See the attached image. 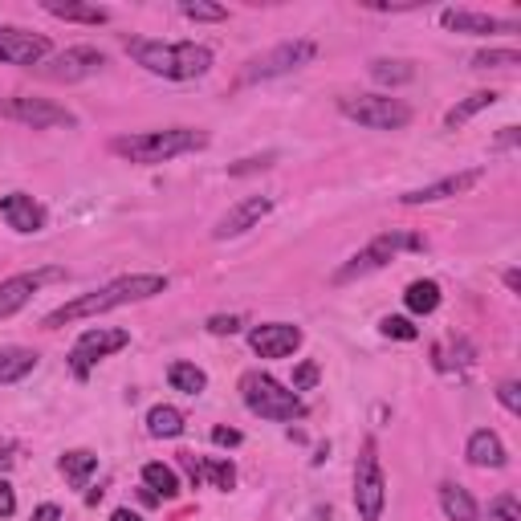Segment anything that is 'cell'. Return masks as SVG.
I'll use <instances>...</instances> for the list:
<instances>
[{"label": "cell", "mask_w": 521, "mask_h": 521, "mask_svg": "<svg viewBox=\"0 0 521 521\" xmlns=\"http://www.w3.org/2000/svg\"><path fill=\"white\" fill-rule=\"evenodd\" d=\"M163 290H168V277H163V273L118 277V281L102 285V290L82 293V298H74V301H66V306H57L54 314L46 318V330H57V326H66V322H82V318H94V314H107V310L130 306V301L159 298Z\"/></svg>", "instance_id": "cell-1"}, {"label": "cell", "mask_w": 521, "mask_h": 521, "mask_svg": "<svg viewBox=\"0 0 521 521\" xmlns=\"http://www.w3.org/2000/svg\"><path fill=\"white\" fill-rule=\"evenodd\" d=\"M127 54L135 57L147 74L171 77V82H192L204 77L212 69V49L196 46V41H147V37H130Z\"/></svg>", "instance_id": "cell-2"}, {"label": "cell", "mask_w": 521, "mask_h": 521, "mask_svg": "<svg viewBox=\"0 0 521 521\" xmlns=\"http://www.w3.org/2000/svg\"><path fill=\"white\" fill-rule=\"evenodd\" d=\"M208 135L192 127H168V130H143V135H118L110 143V151L123 155L130 163H168L176 155L204 151Z\"/></svg>", "instance_id": "cell-3"}, {"label": "cell", "mask_w": 521, "mask_h": 521, "mask_svg": "<svg viewBox=\"0 0 521 521\" xmlns=\"http://www.w3.org/2000/svg\"><path fill=\"white\" fill-rule=\"evenodd\" d=\"M240 399H245V407L253 415H260V420H301V415H306L298 391L281 387L273 375H265V371H245V375H240Z\"/></svg>", "instance_id": "cell-4"}, {"label": "cell", "mask_w": 521, "mask_h": 521, "mask_svg": "<svg viewBox=\"0 0 521 521\" xmlns=\"http://www.w3.org/2000/svg\"><path fill=\"white\" fill-rule=\"evenodd\" d=\"M338 110L351 123L371 130H399L412 123V107H404L399 98H387V94H346V98H338Z\"/></svg>", "instance_id": "cell-5"}, {"label": "cell", "mask_w": 521, "mask_h": 521, "mask_svg": "<svg viewBox=\"0 0 521 521\" xmlns=\"http://www.w3.org/2000/svg\"><path fill=\"white\" fill-rule=\"evenodd\" d=\"M318 57V41H281V46H273L269 54L253 57L245 69H240V86H253V82H269V77H281V74H293V69L310 66Z\"/></svg>", "instance_id": "cell-6"}, {"label": "cell", "mask_w": 521, "mask_h": 521, "mask_svg": "<svg viewBox=\"0 0 521 521\" xmlns=\"http://www.w3.org/2000/svg\"><path fill=\"white\" fill-rule=\"evenodd\" d=\"M387 506V485H383V465H379V448L375 440H367L354 465V509L363 521H379Z\"/></svg>", "instance_id": "cell-7"}, {"label": "cell", "mask_w": 521, "mask_h": 521, "mask_svg": "<svg viewBox=\"0 0 521 521\" xmlns=\"http://www.w3.org/2000/svg\"><path fill=\"white\" fill-rule=\"evenodd\" d=\"M399 249H424V237H407V232H383V237H375L367 249H363V253H354L351 260H346V265L338 269L330 281L346 285V281H354V277L375 273V269H383L387 260L399 253Z\"/></svg>", "instance_id": "cell-8"}, {"label": "cell", "mask_w": 521, "mask_h": 521, "mask_svg": "<svg viewBox=\"0 0 521 521\" xmlns=\"http://www.w3.org/2000/svg\"><path fill=\"white\" fill-rule=\"evenodd\" d=\"M123 346H130V330H123V326H90L74 342V351H69V371H74L77 379H86L94 371V363H102L107 354L123 351Z\"/></svg>", "instance_id": "cell-9"}, {"label": "cell", "mask_w": 521, "mask_h": 521, "mask_svg": "<svg viewBox=\"0 0 521 521\" xmlns=\"http://www.w3.org/2000/svg\"><path fill=\"white\" fill-rule=\"evenodd\" d=\"M102 66H107V54H102V49L74 46V49H66V54H54L41 66H33V74L46 77V82H66L69 86V82H86V77H94Z\"/></svg>", "instance_id": "cell-10"}, {"label": "cell", "mask_w": 521, "mask_h": 521, "mask_svg": "<svg viewBox=\"0 0 521 521\" xmlns=\"http://www.w3.org/2000/svg\"><path fill=\"white\" fill-rule=\"evenodd\" d=\"M0 118H13V123H25L33 130L46 127H77V118L69 115L66 107L49 98H0Z\"/></svg>", "instance_id": "cell-11"}, {"label": "cell", "mask_w": 521, "mask_h": 521, "mask_svg": "<svg viewBox=\"0 0 521 521\" xmlns=\"http://www.w3.org/2000/svg\"><path fill=\"white\" fill-rule=\"evenodd\" d=\"M49 57V37L46 33H29V29H13L0 25V62L5 66H41Z\"/></svg>", "instance_id": "cell-12"}, {"label": "cell", "mask_w": 521, "mask_h": 521, "mask_svg": "<svg viewBox=\"0 0 521 521\" xmlns=\"http://www.w3.org/2000/svg\"><path fill=\"white\" fill-rule=\"evenodd\" d=\"M273 212V196H245V199H237V204L229 208V212L216 220V229H212V237L216 240H229V237H240V232H249V229H257L265 216Z\"/></svg>", "instance_id": "cell-13"}, {"label": "cell", "mask_w": 521, "mask_h": 521, "mask_svg": "<svg viewBox=\"0 0 521 521\" xmlns=\"http://www.w3.org/2000/svg\"><path fill=\"white\" fill-rule=\"evenodd\" d=\"M249 346L260 359H290L293 351L301 346V330L293 322H265L249 330Z\"/></svg>", "instance_id": "cell-14"}, {"label": "cell", "mask_w": 521, "mask_h": 521, "mask_svg": "<svg viewBox=\"0 0 521 521\" xmlns=\"http://www.w3.org/2000/svg\"><path fill=\"white\" fill-rule=\"evenodd\" d=\"M485 171L481 168H468V171H456V176H444L436 184H424V188H412V192L399 196V204L415 208V204H436V199H453V196H465L468 188L481 184Z\"/></svg>", "instance_id": "cell-15"}, {"label": "cell", "mask_w": 521, "mask_h": 521, "mask_svg": "<svg viewBox=\"0 0 521 521\" xmlns=\"http://www.w3.org/2000/svg\"><path fill=\"white\" fill-rule=\"evenodd\" d=\"M54 277H62V269H41V273H16L8 277V281H0V318H13L16 310L25 306V301L37 293L41 281H54Z\"/></svg>", "instance_id": "cell-16"}, {"label": "cell", "mask_w": 521, "mask_h": 521, "mask_svg": "<svg viewBox=\"0 0 521 521\" xmlns=\"http://www.w3.org/2000/svg\"><path fill=\"white\" fill-rule=\"evenodd\" d=\"M440 25L448 33H465V37H489V33H509L514 21H497L489 13H473V8H444Z\"/></svg>", "instance_id": "cell-17"}, {"label": "cell", "mask_w": 521, "mask_h": 521, "mask_svg": "<svg viewBox=\"0 0 521 521\" xmlns=\"http://www.w3.org/2000/svg\"><path fill=\"white\" fill-rule=\"evenodd\" d=\"M0 216H5L8 229H16V232H41L46 229V208H41L33 196H25V192L0 196Z\"/></svg>", "instance_id": "cell-18"}, {"label": "cell", "mask_w": 521, "mask_h": 521, "mask_svg": "<svg viewBox=\"0 0 521 521\" xmlns=\"http://www.w3.org/2000/svg\"><path fill=\"white\" fill-rule=\"evenodd\" d=\"M468 465L473 468H506V444H501V436L493 428H476L473 436H468V448H465Z\"/></svg>", "instance_id": "cell-19"}, {"label": "cell", "mask_w": 521, "mask_h": 521, "mask_svg": "<svg viewBox=\"0 0 521 521\" xmlns=\"http://www.w3.org/2000/svg\"><path fill=\"white\" fill-rule=\"evenodd\" d=\"M184 428H188L184 412L171 404H155L151 412H147V432H151L155 440H176V436H184Z\"/></svg>", "instance_id": "cell-20"}, {"label": "cell", "mask_w": 521, "mask_h": 521, "mask_svg": "<svg viewBox=\"0 0 521 521\" xmlns=\"http://www.w3.org/2000/svg\"><path fill=\"white\" fill-rule=\"evenodd\" d=\"M46 13L57 21H77V25H107L110 13L102 5H77V0H46Z\"/></svg>", "instance_id": "cell-21"}, {"label": "cell", "mask_w": 521, "mask_h": 521, "mask_svg": "<svg viewBox=\"0 0 521 521\" xmlns=\"http://www.w3.org/2000/svg\"><path fill=\"white\" fill-rule=\"evenodd\" d=\"M497 98H501L497 90H476V94H468V98H460L456 107L444 115V130H460L473 115H481V110L497 107Z\"/></svg>", "instance_id": "cell-22"}, {"label": "cell", "mask_w": 521, "mask_h": 521, "mask_svg": "<svg viewBox=\"0 0 521 521\" xmlns=\"http://www.w3.org/2000/svg\"><path fill=\"white\" fill-rule=\"evenodd\" d=\"M33 367H37V354L33 351H25V346H0V387L21 383Z\"/></svg>", "instance_id": "cell-23"}, {"label": "cell", "mask_w": 521, "mask_h": 521, "mask_svg": "<svg viewBox=\"0 0 521 521\" xmlns=\"http://www.w3.org/2000/svg\"><path fill=\"white\" fill-rule=\"evenodd\" d=\"M440 509H444L448 521H476V501L468 489H460V485L444 481L440 485Z\"/></svg>", "instance_id": "cell-24"}, {"label": "cell", "mask_w": 521, "mask_h": 521, "mask_svg": "<svg viewBox=\"0 0 521 521\" xmlns=\"http://www.w3.org/2000/svg\"><path fill=\"white\" fill-rule=\"evenodd\" d=\"M143 485H147V493H155V497H163V501L179 497V476H176V468H168L163 460L143 465Z\"/></svg>", "instance_id": "cell-25"}, {"label": "cell", "mask_w": 521, "mask_h": 521, "mask_svg": "<svg viewBox=\"0 0 521 521\" xmlns=\"http://www.w3.org/2000/svg\"><path fill=\"white\" fill-rule=\"evenodd\" d=\"M98 473V456L90 453V448H74V453L62 456V476L74 489H86V481Z\"/></svg>", "instance_id": "cell-26"}, {"label": "cell", "mask_w": 521, "mask_h": 521, "mask_svg": "<svg viewBox=\"0 0 521 521\" xmlns=\"http://www.w3.org/2000/svg\"><path fill=\"white\" fill-rule=\"evenodd\" d=\"M168 383L176 391H184V395H199V391L208 387V375L196 367V363H171V367H168Z\"/></svg>", "instance_id": "cell-27"}, {"label": "cell", "mask_w": 521, "mask_h": 521, "mask_svg": "<svg viewBox=\"0 0 521 521\" xmlns=\"http://www.w3.org/2000/svg\"><path fill=\"white\" fill-rule=\"evenodd\" d=\"M404 301H407V310H412V314H436L440 285L436 281H412V285H407V293H404Z\"/></svg>", "instance_id": "cell-28"}, {"label": "cell", "mask_w": 521, "mask_h": 521, "mask_svg": "<svg viewBox=\"0 0 521 521\" xmlns=\"http://www.w3.org/2000/svg\"><path fill=\"white\" fill-rule=\"evenodd\" d=\"M371 77L383 82V86H404L415 77V66L412 62H391V57H375V62H371Z\"/></svg>", "instance_id": "cell-29"}, {"label": "cell", "mask_w": 521, "mask_h": 521, "mask_svg": "<svg viewBox=\"0 0 521 521\" xmlns=\"http://www.w3.org/2000/svg\"><path fill=\"white\" fill-rule=\"evenodd\" d=\"M204 481H212L216 489H237V465L232 460H220V456H208L204 460Z\"/></svg>", "instance_id": "cell-30"}, {"label": "cell", "mask_w": 521, "mask_h": 521, "mask_svg": "<svg viewBox=\"0 0 521 521\" xmlns=\"http://www.w3.org/2000/svg\"><path fill=\"white\" fill-rule=\"evenodd\" d=\"M379 334H383V338H399V342H415V338H420V326H415L412 318L387 314L383 322H379Z\"/></svg>", "instance_id": "cell-31"}, {"label": "cell", "mask_w": 521, "mask_h": 521, "mask_svg": "<svg viewBox=\"0 0 521 521\" xmlns=\"http://www.w3.org/2000/svg\"><path fill=\"white\" fill-rule=\"evenodd\" d=\"M179 13H184L188 21H229V8L224 5H204V0H184Z\"/></svg>", "instance_id": "cell-32"}, {"label": "cell", "mask_w": 521, "mask_h": 521, "mask_svg": "<svg viewBox=\"0 0 521 521\" xmlns=\"http://www.w3.org/2000/svg\"><path fill=\"white\" fill-rule=\"evenodd\" d=\"M501 66H521L517 49H485L473 57V69H501Z\"/></svg>", "instance_id": "cell-33"}, {"label": "cell", "mask_w": 521, "mask_h": 521, "mask_svg": "<svg viewBox=\"0 0 521 521\" xmlns=\"http://www.w3.org/2000/svg\"><path fill=\"white\" fill-rule=\"evenodd\" d=\"M277 163V151H265V155H249V159H237L229 163V176H253V171H269Z\"/></svg>", "instance_id": "cell-34"}, {"label": "cell", "mask_w": 521, "mask_h": 521, "mask_svg": "<svg viewBox=\"0 0 521 521\" xmlns=\"http://www.w3.org/2000/svg\"><path fill=\"white\" fill-rule=\"evenodd\" d=\"M489 517H493V521H521V506H517L514 493H501V497H493Z\"/></svg>", "instance_id": "cell-35"}, {"label": "cell", "mask_w": 521, "mask_h": 521, "mask_svg": "<svg viewBox=\"0 0 521 521\" xmlns=\"http://www.w3.org/2000/svg\"><path fill=\"white\" fill-rule=\"evenodd\" d=\"M497 399H501V407H506V412H521V383L517 379H506V383L497 387Z\"/></svg>", "instance_id": "cell-36"}, {"label": "cell", "mask_w": 521, "mask_h": 521, "mask_svg": "<svg viewBox=\"0 0 521 521\" xmlns=\"http://www.w3.org/2000/svg\"><path fill=\"white\" fill-rule=\"evenodd\" d=\"M318 375H322V371H318V363L306 359L298 371H293V391H310V387L318 383Z\"/></svg>", "instance_id": "cell-37"}, {"label": "cell", "mask_w": 521, "mask_h": 521, "mask_svg": "<svg viewBox=\"0 0 521 521\" xmlns=\"http://www.w3.org/2000/svg\"><path fill=\"white\" fill-rule=\"evenodd\" d=\"M240 326H245V318H240V314H216V318H208V330H212V334H237Z\"/></svg>", "instance_id": "cell-38"}, {"label": "cell", "mask_w": 521, "mask_h": 521, "mask_svg": "<svg viewBox=\"0 0 521 521\" xmlns=\"http://www.w3.org/2000/svg\"><path fill=\"white\" fill-rule=\"evenodd\" d=\"M240 432L237 428H212V444H220V448H237L240 444Z\"/></svg>", "instance_id": "cell-39"}, {"label": "cell", "mask_w": 521, "mask_h": 521, "mask_svg": "<svg viewBox=\"0 0 521 521\" xmlns=\"http://www.w3.org/2000/svg\"><path fill=\"white\" fill-rule=\"evenodd\" d=\"M16 514V493L8 481H0V517H13Z\"/></svg>", "instance_id": "cell-40"}, {"label": "cell", "mask_w": 521, "mask_h": 521, "mask_svg": "<svg viewBox=\"0 0 521 521\" xmlns=\"http://www.w3.org/2000/svg\"><path fill=\"white\" fill-rule=\"evenodd\" d=\"M179 460H184V468H188V476H192V485H199V481H204V460H196L192 453H184Z\"/></svg>", "instance_id": "cell-41"}, {"label": "cell", "mask_w": 521, "mask_h": 521, "mask_svg": "<svg viewBox=\"0 0 521 521\" xmlns=\"http://www.w3.org/2000/svg\"><path fill=\"white\" fill-rule=\"evenodd\" d=\"M521 143V130L517 127H501V135H497V147L501 151H509V147H517Z\"/></svg>", "instance_id": "cell-42"}, {"label": "cell", "mask_w": 521, "mask_h": 521, "mask_svg": "<svg viewBox=\"0 0 521 521\" xmlns=\"http://www.w3.org/2000/svg\"><path fill=\"white\" fill-rule=\"evenodd\" d=\"M29 521H62V509H57V506H37Z\"/></svg>", "instance_id": "cell-43"}, {"label": "cell", "mask_w": 521, "mask_h": 521, "mask_svg": "<svg viewBox=\"0 0 521 521\" xmlns=\"http://www.w3.org/2000/svg\"><path fill=\"white\" fill-rule=\"evenodd\" d=\"M0 468H13V444L0 436Z\"/></svg>", "instance_id": "cell-44"}, {"label": "cell", "mask_w": 521, "mask_h": 521, "mask_svg": "<svg viewBox=\"0 0 521 521\" xmlns=\"http://www.w3.org/2000/svg\"><path fill=\"white\" fill-rule=\"evenodd\" d=\"M110 521H143L135 514V509H115V514H110Z\"/></svg>", "instance_id": "cell-45"}, {"label": "cell", "mask_w": 521, "mask_h": 521, "mask_svg": "<svg viewBox=\"0 0 521 521\" xmlns=\"http://www.w3.org/2000/svg\"><path fill=\"white\" fill-rule=\"evenodd\" d=\"M506 285H509V290H521V273H517V269H509V273H506Z\"/></svg>", "instance_id": "cell-46"}]
</instances>
